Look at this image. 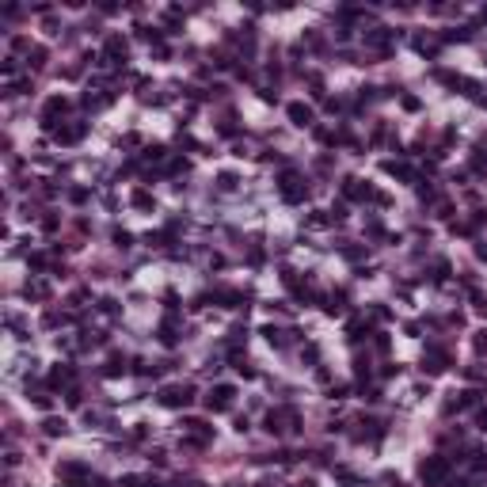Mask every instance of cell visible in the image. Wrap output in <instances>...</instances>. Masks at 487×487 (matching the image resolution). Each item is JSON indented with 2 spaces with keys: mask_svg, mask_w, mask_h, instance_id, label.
Returning a JSON list of instances; mask_svg holds the SVG:
<instances>
[{
  "mask_svg": "<svg viewBox=\"0 0 487 487\" xmlns=\"http://www.w3.org/2000/svg\"><path fill=\"white\" fill-rule=\"evenodd\" d=\"M23 293H27V301H46V297H50V285H46V282H27Z\"/></svg>",
  "mask_w": 487,
  "mask_h": 487,
  "instance_id": "30bf717a",
  "label": "cell"
},
{
  "mask_svg": "<svg viewBox=\"0 0 487 487\" xmlns=\"http://www.w3.org/2000/svg\"><path fill=\"white\" fill-rule=\"evenodd\" d=\"M236 183H240V179H236L233 171H221V175H217V187H221V190H236Z\"/></svg>",
  "mask_w": 487,
  "mask_h": 487,
  "instance_id": "e0dca14e",
  "label": "cell"
},
{
  "mask_svg": "<svg viewBox=\"0 0 487 487\" xmlns=\"http://www.w3.org/2000/svg\"><path fill=\"white\" fill-rule=\"evenodd\" d=\"M316 358H320V347H316V342H308V347H305V362H316Z\"/></svg>",
  "mask_w": 487,
  "mask_h": 487,
  "instance_id": "603a6c76",
  "label": "cell"
},
{
  "mask_svg": "<svg viewBox=\"0 0 487 487\" xmlns=\"http://www.w3.org/2000/svg\"><path fill=\"white\" fill-rule=\"evenodd\" d=\"M194 396H190V388H179V385H167L164 392H160V404L164 407H187Z\"/></svg>",
  "mask_w": 487,
  "mask_h": 487,
  "instance_id": "3957f363",
  "label": "cell"
},
{
  "mask_svg": "<svg viewBox=\"0 0 487 487\" xmlns=\"http://www.w3.org/2000/svg\"><path fill=\"white\" fill-rule=\"evenodd\" d=\"M362 255H365L362 247H342V259H350V263H354V259H362Z\"/></svg>",
  "mask_w": 487,
  "mask_h": 487,
  "instance_id": "7402d4cb",
  "label": "cell"
},
{
  "mask_svg": "<svg viewBox=\"0 0 487 487\" xmlns=\"http://www.w3.org/2000/svg\"><path fill=\"white\" fill-rule=\"evenodd\" d=\"M476 422H480V426L487 430V411H480V415H476Z\"/></svg>",
  "mask_w": 487,
  "mask_h": 487,
  "instance_id": "f546056e",
  "label": "cell"
},
{
  "mask_svg": "<svg viewBox=\"0 0 487 487\" xmlns=\"http://www.w3.org/2000/svg\"><path fill=\"white\" fill-rule=\"evenodd\" d=\"M156 339H160L164 347H175V324H171V320H164V324H160V331H156Z\"/></svg>",
  "mask_w": 487,
  "mask_h": 487,
  "instance_id": "7c38bea8",
  "label": "cell"
},
{
  "mask_svg": "<svg viewBox=\"0 0 487 487\" xmlns=\"http://www.w3.org/2000/svg\"><path fill=\"white\" fill-rule=\"evenodd\" d=\"M130 202L137 206V210H153V206H156V202H153V194H149V190H133V198H130Z\"/></svg>",
  "mask_w": 487,
  "mask_h": 487,
  "instance_id": "5bb4252c",
  "label": "cell"
},
{
  "mask_svg": "<svg viewBox=\"0 0 487 487\" xmlns=\"http://www.w3.org/2000/svg\"><path fill=\"white\" fill-rule=\"evenodd\" d=\"M50 404H53L50 396H35V407H42V411H50Z\"/></svg>",
  "mask_w": 487,
  "mask_h": 487,
  "instance_id": "83f0119b",
  "label": "cell"
},
{
  "mask_svg": "<svg viewBox=\"0 0 487 487\" xmlns=\"http://www.w3.org/2000/svg\"><path fill=\"white\" fill-rule=\"evenodd\" d=\"M99 312L114 316V312H118V301H114V297H103V301H99Z\"/></svg>",
  "mask_w": 487,
  "mask_h": 487,
  "instance_id": "ffe728a7",
  "label": "cell"
},
{
  "mask_svg": "<svg viewBox=\"0 0 487 487\" xmlns=\"http://www.w3.org/2000/svg\"><path fill=\"white\" fill-rule=\"evenodd\" d=\"M263 335H267L270 347H285V331H278V327H263Z\"/></svg>",
  "mask_w": 487,
  "mask_h": 487,
  "instance_id": "9a60e30c",
  "label": "cell"
},
{
  "mask_svg": "<svg viewBox=\"0 0 487 487\" xmlns=\"http://www.w3.org/2000/svg\"><path fill=\"white\" fill-rule=\"evenodd\" d=\"M126 53H130V42L122 35H110L107 38V58H114L118 65H126Z\"/></svg>",
  "mask_w": 487,
  "mask_h": 487,
  "instance_id": "5b68a950",
  "label": "cell"
},
{
  "mask_svg": "<svg viewBox=\"0 0 487 487\" xmlns=\"http://www.w3.org/2000/svg\"><path fill=\"white\" fill-rule=\"evenodd\" d=\"M65 110H69V99H65V95H53V99H46V107H42V122L53 126V118L65 114Z\"/></svg>",
  "mask_w": 487,
  "mask_h": 487,
  "instance_id": "277c9868",
  "label": "cell"
},
{
  "mask_svg": "<svg viewBox=\"0 0 487 487\" xmlns=\"http://www.w3.org/2000/svg\"><path fill=\"white\" fill-rule=\"evenodd\" d=\"M290 122L293 126H312V107H305V103H290Z\"/></svg>",
  "mask_w": 487,
  "mask_h": 487,
  "instance_id": "8992f818",
  "label": "cell"
},
{
  "mask_svg": "<svg viewBox=\"0 0 487 487\" xmlns=\"http://www.w3.org/2000/svg\"><path fill=\"white\" fill-rule=\"evenodd\" d=\"M126 373V358L122 354H110V362L103 365V377H122Z\"/></svg>",
  "mask_w": 487,
  "mask_h": 487,
  "instance_id": "9c48e42d",
  "label": "cell"
},
{
  "mask_svg": "<svg viewBox=\"0 0 487 487\" xmlns=\"http://www.w3.org/2000/svg\"><path fill=\"white\" fill-rule=\"evenodd\" d=\"M61 487H69V483H61Z\"/></svg>",
  "mask_w": 487,
  "mask_h": 487,
  "instance_id": "4dcf8cb0",
  "label": "cell"
},
{
  "mask_svg": "<svg viewBox=\"0 0 487 487\" xmlns=\"http://www.w3.org/2000/svg\"><path fill=\"white\" fill-rule=\"evenodd\" d=\"M27 65H31V69H42V65H46V50H42V46H35V50L27 53Z\"/></svg>",
  "mask_w": 487,
  "mask_h": 487,
  "instance_id": "2e32d148",
  "label": "cell"
},
{
  "mask_svg": "<svg viewBox=\"0 0 487 487\" xmlns=\"http://www.w3.org/2000/svg\"><path fill=\"white\" fill-rule=\"evenodd\" d=\"M145 480H141V476H122V487H141Z\"/></svg>",
  "mask_w": 487,
  "mask_h": 487,
  "instance_id": "4316f807",
  "label": "cell"
},
{
  "mask_svg": "<svg viewBox=\"0 0 487 487\" xmlns=\"http://www.w3.org/2000/svg\"><path fill=\"white\" fill-rule=\"evenodd\" d=\"M42 430H46V434H50V438H58V434H65L69 426H65V419H53V415H50V419L42 422Z\"/></svg>",
  "mask_w": 487,
  "mask_h": 487,
  "instance_id": "4fadbf2b",
  "label": "cell"
},
{
  "mask_svg": "<svg viewBox=\"0 0 487 487\" xmlns=\"http://www.w3.org/2000/svg\"><path fill=\"white\" fill-rule=\"evenodd\" d=\"M327 396H331V400H342V396H347V385H331V392H327Z\"/></svg>",
  "mask_w": 487,
  "mask_h": 487,
  "instance_id": "d4e9b609",
  "label": "cell"
},
{
  "mask_svg": "<svg viewBox=\"0 0 487 487\" xmlns=\"http://www.w3.org/2000/svg\"><path fill=\"white\" fill-rule=\"evenodd\" d=\"M80 137H84V122H76V126H61V130H58V145H76Z\"/></svg>",
  "mask_w": 487,
  "mask_h": 487,
  "instance_id": "52a82bcc",
  "label": "cell"
},
{
  "mask_svg": "<svg viewBox=\"0 0 487 487\" xmlns=\"http://www.w3.org/2000/svg\"><path fill=\"white\" fill-rule=\"evenodd\" d=\"M69 381H73V365H58L50 373V385H69Z\"/></svg>",
  "mask_w": 487,
  "mask_h": 487,
  "instance_id": "8fae6325",
  "label": "cell"
},
{
  "mask_svg": "<svg viewBox=\"0 0 487 487\" xmlns=\"http://www.w3.org/2000/svg\"><path fill=\"white\" fill-rule=\"evenodd\" d=\"M400 103H404V110H419V99H415V95H404Z\"/></svg>",
  "mask_w": 487,
  "mask_h": 487,
  "instance_id": "484cf974",
  "label": "cell"
},
{
  "mask_svg": "<svg viewBox=\"0 0 487 487\" xmlns=\"http://www.w3.org/2000/svg\"><path fill=\"white\" fill-rule=\"evenodd\" d=\"M164 153H167L164 145H153V149H145V156H149V160H164Z\"/></svg>",
  "mask_w": 487,
  "mask_h": 487,
  "instance_id": "44dd1931",
  "label": "cell"
},
{
  "mask_svg": "<svg viewBox=\"0 0 487 487\" xmlns=\"http://www.w3.org/2000/svg\"><path fill=\"white\" fill-rule=\"evenodd\" d=\"M69 202L84 206V202H88V187H73V190H69Z\"/></svg>",
  "mask_w": 487,
  "mask_h": 487,
  "instance_id": "ac0fdd59",
  "label": "cell"
},
{
  "mask_svg": "<svg viewBox=\"0 0 487 487\" xmlns=\"http://www.w3.org/2000/svg\"><path fill=\"white\" fill-rule=\"evenodd\" d=\"M472 347H476V350H487V331H476V339H472Z\"/></svg>",
  "mask_w": 487,
  "mask_h": 487,
  "instance_id": "cb8c5ba5",
  "label": "cell"
},
{
  "mask_svg": "<svg viewBox=\"0 0 487 487\" xmlns=\"http://www.w3.org/2000/svg\"><path fill=\"white\" fill-rule=\"evenodd\" d=\"M84 404V396L80 392H76V388H73V392H69V407H80Z\"/></svg>",
  "mask_w": 487,
  "mask_h": 487,
  "instance_id": "f1b7e54d",
  "label": "cell"
},
{
  "mask_svg": "<svg viewBox=\"0 0 487 487\" xmlns=\"http://www.w3.org/2000/svg\"><path fill=\"white\" fill-rule=\"evenodd\" d=\"M233 396H236V388H233V385H217L210 396H206V407H210V411H228Z\"/></svg>",
  "mask_w": 487,
  "mask_h": 487,
  "instance_id": "7a4b0ae2",
  "label": "cell"
},
{
  "mask_svg": "<svg viewBox=\"0 0 487 487\" xmlns=\"http://www.w3.org/2000/svg\"><path fill=\"white\" fill-rule=\"evenodd\" d=\"M445 472H449V461H445V457H426V461L419 465V476L426 480V487H430V483H438Z\"/></svg>",
  "mask_w": 487,
  "mask_h": 487,
  "instance_id": "6da1fadb",
  "label": "cell"
},
{
  "mask_svg": "<svg viewBox=\"0 0 487 487\" xmlns=\"http://www.w3.org/2000/svg\"><path fill=\"white\" fill-rule=\"evenodd\" d=\"M58 472L69 476V480H84V476H88V465H80V461H61Z\"/></svg>",
  "mask_w": 487,
  "mask_h": 487,
  "instance_id": "ba28073f",
  "label": "cell"
},
{
  "mask_svg": "<svg viewBox=\"0 0 487 487\" xmlns=\"http://www.w3.org/2000/svg\"><path fill=\"white\" fill-rule=\"evenodd\" d=\"M110 236H114V244H118V247H130V244H133V236L126 233V228H114Z\"/></svg>",
  "mask_w": 487,
  "mask_h": 487,
  "instance_id": "d6986e66",
  "label": "cell"
}]
</instances>
